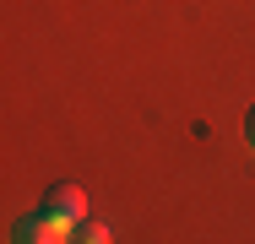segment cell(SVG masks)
<instances>
[{"label":"cell","mask_w":255,"mask_h":244,"mask_svg":"<svg viewBox=\"0 0 255 244\" xmlns=\"http://www.w3.org/2000/svg\"><path fill=\"white\" fill-rule=\"evenodd\" d=\"M76 239H87V244H103V239H109V228H103V223H87V217H82V223H76Z\"/></svg>","instance_id":"obj_3"},{"label":"cell","mask_w":255,"mask_h":244,"mask_svg":"<svg viewBox=\"0 0 255 244\" xmlns=\"http://www.w3.org/2000/svg\"><path fill=\"white\" fill-rule=\"evenodd\" d=\"M76 234V223H65V217H27L22 223V239H38V244H60V239H71Z\"/></svg>","instance_id":"obj_2"},{"label":"cell","mask_w":255,"mask_h":244,"mask_svg":"<svg viewBox=\"0 0 255 244\" xmlns=\"http://www.w3.org/2000/svg\"><path fill=\"white\" fill-rule=\"evenodd\" d=\"M49 212L65 217V223H82V217H87V190H82V185H54L49 190Z\"/></svg>","instance_id":"obj_1"},{"label":"cell","mask_w":255,"mask_h":244,"mask_svg":"<svg viewBox=\"0 0 255 244\" xmlns=\"http://www.w3.org/2000/svg\"><path fill=\"white\" fill-rule=\"evenodd\" d=\"M245 130H250V146H255V109H250V120H245Z\"/></svg>","instance_id":"obj_4"}]
</instances>
